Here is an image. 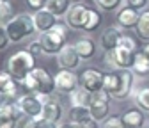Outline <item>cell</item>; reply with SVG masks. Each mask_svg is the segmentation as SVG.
<instances>
[{
    "mask_svg": "<svg viewBox=\"0 0 149 128\" xmlns=\"http://www.w3.org/2000/svg\"><path fill=\"white\" fill-rule=\"evenodd\" d=\"M18 126H20V128H59L55 123H50L45 118H36V119L23 118V119H20Z\"/></svg>",
    "mask_w": 149,
    "mask_h": 128,
    "instance_id": "4316f807",
    "label": "cell"
},
{
    "mask_svg": "<svg viewBox=\"0 0 149 128\" xmlns=\"http://www.w3.org/2000/svg\"><path fill=\"white\" fill-rule=\"evenodd\" d=\"M16 80L9 75L7 71H0V96L13 98L16 94Z\"/></svg>",
    "mask_w": 149,
    "mask_h": 128,
    "instance_id": "44dd1931",
    "label": "cell"
},
{
    "mask_svg": "<svg viewBox=\"0 0 149 128\" xmlns=\"http://www.w3.org/2000/svg\"><path fill=\"white\" fill-rule=\"evenodd\" d=\"M101 128H124V123H123L121 116H108L101 123Z\"/></svg>",
    "mask_w": 149,
    "mask_h": 128,
    "instance_id": "d6a6232c",
    "label": "cell"
},
{
    "mask_svg": "<svg viewBox=\"0 0 149 128\" xmlns=\"http://www.w3.org/2000/svg\"><path fill=\"white\" fill-rule=\"evenodd\" d=\"M87 119H91L89 107H71L69 108V121H73V123H84Z\"/></svg>",
    "mask_w": 149,
    "mask_h": 128,
    "instance_id": "f1b7e54d",
    "label": "cell"
},
{
    "mask_svg": "<svg viewBox=\"0 0 149 128\" xmlns=\"http://www.w3.org/2000/svg\"><path fill=\"white\" fill-rule=\"evenodd\" d=\"M14 18V7H13V4L9 2V0H6V2H2L0 4V22H9V20H13Z\"/></svg>",
    "mask_w": 149,
    "mask_h": 128,
    "instance_id": "f546056e",
    "label": "cell"
},
{
    "mask_svg": "<svg viewBox=\"0 0 149 128\" xmlns=\"http://www.w3.org/2000/svg\"><path fill=\"white\" fill-rule=\"evenodd\" d=\"M62 116H64V108H62V103L59 100H53L52 98L50 101H46L43 105V114H41V118H45L46 121L57 125L62 119Z\"/></svg>",
    "mask_w": 149,
    "mask_h": 128,
    "instance_id": "e0dca14e",
    "label": "cell"
},
{
    "mask_svg": "<svg viewBox=\"0 0 149 128\" xmlns=\"http://www.w3.org/2000/svg\"><path fill=\"white\" fill-rule=\"evenodd\" d=\"M144 53H146V55H147V57H149V43H147V45H146V46H144Z\"/></svg>",
    "mask_w": 149,
    "mask_h": 128,
    "instance_id": "f35d334b",
    "label": "cell"
},
{
    "mask_svg": "<svg viewBox=\"0 0 149 128\" xmlns=\"http://www.w3.org/2000/svg\"><path fill=\"white\" fill-rule=\"evenodd\" d=\"M29 52H32L34 55H39V53H43V48H41V45H39V43H37V39L29 46Z\"/></svg>",
    "mask_w": 149,
    "mask_h": 128,
    "instance_id": "8d00e7d4",
    "label": "cell"
},
{
    "mask_svg": "<svg viewBox=\"0 0 149 128\" xmlns=\"http://www.w3.org/2000/svg\"><path fill=\"white\" fill-rule=\"evenodd\" d=\"M101 13L98 11V9H92V7H89V13H87V22H85V25H84V32H94L100 25H101Z\"/></svg>",
    "mask_w": 149,
    "mask_h": 128,
    "instance_id": "484cf974",
    "label": "cell"
},
{
    "mask_svg": "<svg viewBox=\"0 0 149 128\" xmlns=\"http://www.w3.org/2000/svg\"><path fill=\"white\" fill-rule=\"evenodd\" d=\"M2 2H6V0H0V4H2Z\"/></svg>",
    "mask_w": 149,
    "mask_h": 128,
    "instance_id": "60d3db41",
    "label": "cell"
},
{
    "mask_svg": "<svg viewBox=\"0 0 149 128\" xmlns=\"http://www.w3.org/2000/svg\"><path fill=\"white\" fill-rule=\"evenodd\" d=\"M139 18H140L139 11L124 6L123 9H119V13L116 16V25L121 27V29H135L137 23H139Z\"/></svg>",
    "mask_w": 149,
    "mask_h": 128,
    "instance_id": "9a60e30c",
    "label": "cell"
},
{
    "mask_svg": "<svg viewBox=\"0 0 149 128\" xmlns=\"http://www.w3.org/2000/svg\"><path fill=\"white\" fill-rule=\"evenodd\" d=\"M133 100H135L137 108H140L142 112H149V85L140 87L137 93H135Z\"/></svg>",
    "mask_w": 149,
    "mask_h": 128,
    "instance_id": "83f0119b",
    "label": "cell"
},
{
    "mask_svg": "<svg viewBox=\"0 0 149 128\" xmlns=\"http://www.w3.org/2000/svg\"><path fill=\"white\" fill-rule=\"evenodd\" d=\"M103 78H105V73L100 71L98 68H85L80 73V87L89 91L91 94H94L103 89Z\"/></svg>",
    "mask_w": 149,
    "mask_h": 128,
    "instance_id": "9c48e42d",
    "label": "cell"
},
{
    "mask_svg": "<svg viewBox=\"0 0 149 128\" xmlns=\"http://www.w3.org/2000/svg\"><path fill=\"white\" fill-rule=\"evenodd\" d=\"M32 18H34L36 32H39V34H41V32H46V30H50V29H53L55 23L59 22V18L55 16V14H52L46 7L36 11V13L32 14Z\"/></svg>",
    "mask_w": 149,
    "mask_h": 128,
    "instance_id": "5bb4252c",
    "label": "cell"
},
{
    "mask_svg": "<svg viewBox=\"0 0 149 128\" xmlns=\"http://www.w3.org/2000/svg\"><path fill=\"white\" fill-rule=\"evenodd\" d=\"M22 84L25 85V89L29 93H34V94L41 93V94L52 96V93L57 89L55 87V77H52L45 68H36Z\"/></svg>",
    "mask_w": 149,
    "mask_h": 128,
    "instance_id": "3957f363",
    "label": "cell"
},
{
    "mask_svg": "<svg viewBox=\"0 0 149 128\" xmlns=\"http://www.w3.org/2000/svg\"><path fill=\"white\" fill-rule=\"evenodd\" d=\"M121 85V73L119 71H107L103 78V89L110 94V98L117 93V89Z\"/></svg>",
    "mask_w": 149,
    "mask_h": 128,
    "instance_id": "7402d4cb",
    "label": "cell"
},
{
    "mask_svg": "<svg viewBox=\"0 0 149 128\" xmlns=\"http://www.w3.org/2000/svg\"><path fill=\"white\" fill-rule=\"evenodd\" d=\"M124 4H126V7H132L135 11H142L147 7L149 0H124Z\"/></svg>",
    "mask_w": 149,
    "mask_h": 128,
    "instance_id": "e575fe53",
    "label": "cell"
},
{
    "mask_svg": "<svg viewBox=\"0 0 149 128\" xmlns=\"http://www.w3.org/2000/svg\"><path fill=\"white\" fill-rule=\"evenodd\" d=\"M119 46H123V48H126V50H130V52H133V53L139 52V43H137V39L132 38V36H128V34H123V38H121V41H119Z\"/></svg>",
    "mask_w": 149,
    "mask_h": 128,
    "instance_id": "4dcf8cb0",
    "label": "cell"
},
{
    "mask_svg": "<svg viewBox=\"0 0 149 128\" xmlns=\"http://www.w3.org/2000/svg\"><path fill=\"white\" fill-rule=\"evenodd\" d=\"M71 2H73V4H77V2H82V0H71Z\"/></svg>",
    "mask_w": 149,
    "mask_h": 128,
    "instance_id": "ab89813d",
    "label": "cell"
},
{
    "mask_svg": "<svg viewBox=\"0 0 149 128\" xmlns=\"http://www.w3.org/2000/svg\"><path fill=\"white\" fill-rule=\"evenodd\" d=\"M9 43H11V39H9V34L6 30V25L0 23V52H4L9 46Z\"/></svg>",
    "mask_w": 149,
    "mask_h": 128,
    "instance_id": "836d02e7",
    "label": "cell"
},
{
    "mask_svg": "<svg viewBox=\"0 0 149 128\" xmlns=\"http://www.w3.org/2000/svg\"><path fill=\"white\" fill-rule=\"evenodd\" d=\"M36 68V55L29 50H18L6 61V71L16 82H23Z\"/></svg>",
    "mask_w": 149,
    "mask_h": 128,
    "instance_id": "7a4b0ae2",
    "label": "cell"
},
{
    "mask_svg": "<svg viewBox=\"0 0 149 128\" xmlns=\"http://www.w3.org/2000/svg\"><path fill=\"white\" fill-rule=\"evenodd\" d=\"M16 103H18V108H20L23 118L36 119V118H41V114H43V103L39 101V98H37L34 93L22 94L16 100Z\"/></svg>",
    "mask_w": 149,
    "mask_h": 128,
    "instance_id": "ba28073f",
    "label": "cell"
},
{
    "mask_svg": "<svg viewBox=\"0 0 149 128\" xmlns=\"http://www.w3.org/2000/svg\"><path fill=\"white\" fill-rule=\"evenodd\" d=\"M6 30L9 34L11 43H20V41H23L25 38H29L30 34L36 32V25H34L32 14H27V13L16 14L13 20H9L6 23Z\"/></svg>",
    "mask_w": 149,
    "mask_h": 128,
    "instance_id": "277c9868",
    "label": "cell"
},
{
    "mask_svg": "<svg viewBox=\"0 0 149 128\" xmlns=\"http://www.w3.org/2000/svg\"><path fill=\"white\" fill-rule=\"evenodd\" d=\"M110 94L107 93L105 89L98 91V93L92 94L91 103H89V111H91V118L96 119L98 123H103L108 114H110Z\"/></svg>",
    "mask_w": 149,
    "mask_h": 128,
    "instance_id": "5b68a950",
    "label": "cell"
},
{
    "mask_svg": "<svg viewBox=\"0 0 149 128\" xmlns=\"http://www.w3.org/2000/svg\"><path fill=\"white\" fill-rule=\"evenodd\" d=\"M74 48H77L82 61H91L96 55V50H98V46H96V43H94L92 38H80L77 43H74Z\"/></svg>",
    "mask_w": 149,
    "mask_h": 128,
    "instance_id": "d6986e66",
    "label": "cell"
},
{
    "mask_svg": "<svg viewBox=\"0 0 149 128\" xmlns=\"http://www.w3.org/2000/svg\"><path fill=\"white\" fill-rule=\"evenodd\" d=\"M91 98H92V94L89 93V91H85L84 87L74 89L73 93L69 94L71 107H89V103H91Z\"/></svg>",
    "mask_w": 149,
    "mask_h": 128,
    "instance_id": "603a6c76",
    "label": "cell"
},
{
    "mask_svg": "<svg viewBox=\"0 0 149 128\" xmlns=\"http://www.w3.org/2000/svg\"><path fill=\"white\" fill-rule=\"evenodd\" d=\"M22 118L18 103L13 98H6L0 103V128H16Z\"/></svg>",
    "mask_w": 149,
    "mask_h": 128,
    "instance_id": "8992f818",
    "label": "cell"
},
{
    "mask_svg": "<svg viewBox=\"0 0 149 128\" xmlns=\"http://www.w3.org/2000/svg\"><path fill=\"white\" fill-rule=\"evenodd\" d=\"M55 87H57V91H61V93L71 94L74 89L80 87V77L74 71L59 69L57 75H55Z\"/></svg>",
    "mask_w": 149,
    "mask_h": 128,
    "instance_id": "30bf717a",
    "label": "cell"
},
{
    "mask_svg": "<svg viewBox=\"0 0 149 128\" xmlns=\"http://www.w3.org/2000/svg\"><path fill=\"white\" fill-rule=\"evenodd\" d=\"M80 55H78V52L77 48H74V45H66L59 53H57V66L61 69H77L80 66Z\"/></svg>",
    "mask_w": 149,
    "mask_h": 128,
    "instance_id": "7c38bea8",
    "label": "cell"
},
{
    "mask_svg": "<svg viewBox=\"0 0 149 128\" xmlns=\"http://www.w3.org/2000/svg\"><path fill=\"white\" fill-rule=\"evenodd\" d=\"M87 13H89V7L82 2H77V4H71L69 11L66 13L64 20L68 23L69 29H84L85 22H87Z\"/></svg>",
    "mask_w": 149,
    "mask_h": 128,
    "instance_id": "8fae6325",
    "label": "cell"
},
{
    "mask_svg": "<svg viewBox=\"0 0 149 128\" xmlns=\"http://www.w3.org/2000/svg\"><path fill=\"white\" fill-rule=\"evenodd\" d=\"M105 61L114 69H132L133 61H135V53L126 50V48H123V46H117L116 50L107 52Z\"/></svg>",
    "mask_w": 149,
    "mask_h": 128,
    "instance_id": "52a82bcc",
    "label": "cell"
},
{
    "mask_svg": "<svg viewBox=\"0 0 149 128\" xmlns=\"http://www.w3.org/2000/svg\"><path fill=\"white\" fill-rule=\"evenodd\" d=\"M123 38V32H121V27L117 25H112L108 27L103 34H101V46L105 52H110V50H116L119 46V41Z\"/></svg>",
    "mask_w": 149,
    "mask_h": 128,
    "instance_id": "2e32d148",
    "label": "cell"
},
{
    "mask_svg": "<svg viewBox=\"0 0 149 128\" xmlns=\"http://www.w3.org/2000/svg\"><path fill=\"white\" fill-rule=\"evenodd\" d=\"M135 34H137L139 39L149 43V9L144 11V13H140L139 23H137V27H135Z\"/></svg>",
    "mask_w": 149,
    "mask_h": 128,
    "instance_id": "cb8c5ba5",
    "label": "cell"
},
{
    "mask_svg": "<svg viewBox=\"0 0 149 128\" xmlns=\"http://www.w3.org/2000/svg\"><path fill=\"white\" fill-rule=\"evenodd\" d=\"M132 71L135 73V77H149V57L144 53V50H139L135 53Z\"/></svg>",
    "mask_w": 149,
    "mask_h": 128,
    "instance_id": "ffe728a7",
    "label": "cell"
},
{
    "mask_svg": "<svg viewBox=\"0 0 149 128\" xmlns=\"http://www.w3.org/2000/svg\"><path fill=\"white\" fill-rule=\"evenodd\" d=\"M69 7H71V0H48V4H46V9L57 18L66 16Z\"/></svg>",
    "mask_w": 149,
    "mask_h": 128,
    "instance_id": "d4e9b609",
    "label": "cell"
},
{
    "mask_svg": "<svg viewBox=\"0 0 149 128\" xmlns=\"http://www.w3.org/2000/svg\"><path fill=\"white\" fill-rule=\"evenodd\" d=\"M82 125V128H100V123L96 121V119H87V121H84V123H80Z\"/></svg>",
    "mask_w": 149,
    "mask_h": 128,
    "instance_id": "74e56055",
    "label": "cell"
},
{
    "mask_svg": "<svg viewBox=\"0 0 149 128\" xmlns=\"http://www.w3.org/2000/svg\"><path fill=\"white\" fill-rule=\"evenodd\" d=\"M94 2H96V6H98L101 11L110 13V11H116V9L121 6L123 0H94Z\"/></svg>",
    "mask_w": 149,
    "mask_h": 128,
    "instance_id": "1f68e13d",
    "label": "cell"
},
{
    "mask_svg": "<svg viewBox=\"0 0 149 128\" xmlns=\"http://www.w3.org/2000/svg\"><path fill=\"white\" fill-rule=\"evenodd\" d=\"M119 73H121V85H119V89H117V93L112 96V100L123 101V100L130 98V96H132V93H133L135 73H133L132 69H119Z\"/></svg>",
    "mask_w": 149,
    "mask_h": 128,
    "instance_id": "4fadbf2b",
    "label": "cell"
},
{
    "mask_svg": "<svg viewBox=\"0 0 149 128\" xmlns=\"http://www.w3.org/2000/svg\"><path fill=\"white\" fill-rule=\"evenodd\" d=\"M25 4L36 13V11H39V9H45L46 4H48V0H25Z\"/></svg>",
    "mask_w": 149,
    "mask_h": 128,
    "instance_id": "d590c367",
    "label": "cell"
},
{
    "mask_svg": "<svg viewBox=\"0 0 149 128\" xmlns=\"http://www.w3.org/2000/svg\"><path fill=\"white\" fill-rule=\"evenodd\" d=\"M121 119L124 123V128H144L146 123V116L140 108H128L123 112Z\"/></svg>",
    "mask_w": 149,
    "mask_h": 128,
    "instance_id": "ac0fdd59",
    "label": "cell"
},
{
    "mask_svg": "<svg viewBox=\"0 0 149 128\" xmlns=\"http://www.w3.org/2000/svg\"><path fill=\"white\" fill-rule=\"evenodd\" d=\"M68 36H69V27H68V23L57 22L53 29H50V30L39 34L37 43L41 45L43 53H48V55H57V53L68 45Z\"/></svg>",
    "mask_w": 149,
    "mask_h": 128,
    "instance_id": "6da1fadb",
    "label": "cell"
}]
</instances>
